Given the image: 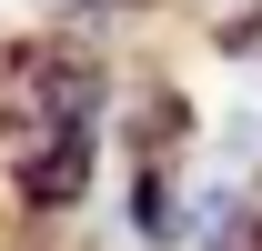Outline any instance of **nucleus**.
I'll list each match as a JSON object with an SVG mask.
<instances>
[{"label": "nucleus", "mask_w": 262, "mask_h": 251, "mask_svg": "<svg viewBox=\"0 0 262 251\" xmlns=\"http://www.w3.org/2000/svg\"><path fill=\"white\" fill-rule=\"evenodd\" d=\"M10 111H20V131L81 141V121H91V70H81V61H51V51H31V61L10 70Z\"/></svg>", "instance_id": "f257e3e1"}]
</instances>
